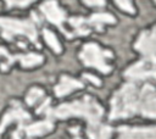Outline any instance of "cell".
Returning a JSON list of instances; mask_svg holds the SVG:
<instances>
[{
    "instance_id": "9c48e42d",
    "label": "cell",
    "mask_w": 156,
    "mask_h": 139,
    "mask_svg": "<svg viewBox=\"0 0 156 139\" xmlns=\"http://www.w3.org/2000/svg\"><path fill=\"white\" fill-rule=\"evenodd\" d=\"M118 139H156V127H122Z\"/></svg>"
},
{
    "instance_id": "9a60e30c",
    "label": "cell",
    "mask_w": 156,
    "mask_h": 139,
    "mask_svg": "<svg viewBox=\"0 0 156 139\" xmlns=\"http://www.w3.org/2000/svg\"><path fill=\"white\" fill-rule=\"evenodd\" d=\"M43 35H44V39H45L46 44H48L55 52H57V54L61 52L62 48H61V45H60V43H58L56 35H55L51 30H49V29H44V30H43Z\"/></svg>"
},
{
    "instance_id": "2e32d148",
    "label": "cell",
    "mask_w": 156,
    "mask_h": 139,
    "mask_svg": "<svg viewBox=\"0 0 156 139\" xmlns=\"http://www.w3.org/2000/svg\"><path fill=\"white\" fill-rule=\"evenodd\" d=\"M44 98V91L40 89V88H32L29 90V93L27 94V98H26V101L28 105L33 106L34 104H37L39 100H41Z\"/></svg>"
},
{
    "instance_id": "4fadbf2b",
    "label": "cell",
    "mask_w": 156,
    "mask_h": 139,
    "mask_svg": "<svg viewBox=\"0 0 156 139\" xmlns=\"http://www.w3.org/2000/svg\"><path fill=\"white\" fill-rule=\"evenodd\" d=\"M52 128H54L52 119L48 118V119L39 121V122L32 123L29 126H26L24 127V130H26V133H27L28 137H38V135H43V134L49 133Z\"/></svg>"
},
{
    "instance_id": "ffe728a7",
    "label": "cell",
    "mask_w": 156,
    "mask_h": 139,
    "mask_svg": "<svg viewBox=\"0 0 156 139\" xmlns=\"http://www.w3.org/2000/svg\"><path fill=\"white\" fill-rule=\"evenodd\" d=\"M84 77L85 78H88L90 82H93L94 84H96V85H100V82H99V79L96 78V77H94V76H90V74H84Z\"/></svg>"
},
{
    "instance_id": "6da1fadb",
    "label": "cell",
    "mask_w": 156,
    "mask_h": 139,
    "mask_svg": "<svg viewBox=\"0 0 156 139\" xmlns=\"http://www.w3.org/2000/svg\"><path fill=\"white\" fill-rule=\"evenodd\" d=\"M135 113L156 118V89L152 85L144 84L139 88L135 83L129 82L115 93L111 100L110 117L118 119Z\"/></svg>"
},
{
    "instance_id": "5bb4252c",
    "label": "cell",
    "mask_w": 156,
    "mask_h": 139,
    "mask_svg": "<svg viewBox=\"0 0 156 139\" xmlns=\"http://www.w3.org/2000/svg\"><path fill=\"white\" fill-rule=\"evenodd\" d=\"M87 133L89 139H110L112 134V129L108 126L98 123L94 126H88Z\"/></svg>"
},
{
    "instance_id": "44dd1931",
    "label": "cell",
    "mask_w": 156,
    "mask_h": 139,
    "mask_svg": "<svg viewBox=\"0 0 156 139\" xmlns=\"http://www.w3.org/2000/svg\"><path fill=\"white\" fill-rule=\"evenodd\" d=\"M0 57H6V59H9V57H10V55L7 54L6 49H4V48H0Z\"/></svg>"
},
{
    "instance_id": "5b68a950",
    "label": "cell",
    "mask_w": 156,
    "mask_h": 139,
    "mask_svg": "<svg viewBox=\"0 0 156 139\" xmlns=\"http://www.w3.org/2000/svg\"><path fill=\"white\" fill-rule=\"evenodd\" d=\"M115 17L110 13H95L89 18L83 17H73L69 18L68 22L73 27V32L71 37L76 35H87L91 30H101L104 24L115 23Z\"/></svg>"
},
{
    "instance_id": "52a82bcc",
    "label": "cell",
    "mask_w": 156,
    "mask_h": 139,
    "mask_svg": "<svg viewBox=\"0 0 156 139\" xmlns=\"http://www.w3.org/2000/svg\"><path fill=\"white\" fill-rule=\"evenodd\" d=\"M40 11L49 22L55 24L61 32L66 34V29L63 27V22L66 21V13L58 6L56 0H46L44 4L40 5Z\"/></svg>"
},
{
    "instance_id": "d6986e66",
    "label": "cell",
    "mask_w": 156,
    "mask_h": 139,
    "mask_svg": "<svg viewBox=\"0 0 156 139\" xmlns=\"http://www.w3.org/2000/svg\"><path fill=\"white\" fill-rule=\"evenodd\" d=\"M83 2L88 6H94V7H100L105 5V0H83Z\"/></svg>"
},
{
    "instance_id": "30bf717a",
    "label": "cell",
    "mask_w": 156,
    "mask_h": 139,
    "mask_svg": "<svg viewBox=\"0 0 156 139\" xmlns=\"http://www.w3.org/2000/svg\"><path fill=\"white\" fill-rule=\"evenodd\" d=\"M28 119H29V115L22 109V106H21L18 102H16V104L13 105V107H11V109L7 111V113L2 117V121H1V123H0V133H1L2 129H4L6 126H9L11 122H17V123L22 124V123H24V122L28 121Z\"/></svg>"
},
{
    "instance_id": "7a4b0ae2",
    "label": "cell",
    "mask_w": 156,
    "mask_h": 139,
    "mask_svg": "<svg viewBox=\"0 0 156 139\" xmlns=\"http://www.w3.org/2000/svg\"><path fill=\"white\" fill-rule=\"evenodd\" d=\"M45 113L50 119L83 117L84 119H87L88 126H94L100 123V118L104 113V110L93 98L85 96L69 104H62L55 109L48 107Z\"/></svg>"
},
{
    "instance_id": "8992f818",
    "label": "cell",
    "mask_w": 156,
    "mask_h": 139,
    "mask_svg": "<svg viewBox=\"0 0 156 139\" xmlns=\"http://www.w3.org/2000/svg\"><path fill=\"white\" fill-rule=\"evenodd\" d=\"M124 76L129 80H156V57H144L139 62L128 67Z\"/></svg>"
},
{
    "instance_id": "e0dca14e",
    "label": "cell",
    "mask_w": 156,
    "mask_h": 139,
    "mask_svg": "<svg viewBox=\"0 0 156 139\" xmlns=\"http://www.w3.org/2000/svg\"><path fill=\"white\" fill-rule=\"evenodd\" d=\"M115 2L117 4V6L119 9H122L123 11L128 12V13H134V7L132 4V0H115Z\"/></svg>"
},
{
    "instance_id": "3957f363",
    "label": "cell",
    "mask_w": 156,
    "mask_h": 139,
    "mask_svg": "<svg viewBox=\"0 0 156 139\" xmlns=\"http://www.w3.org/2000/svg\"><path fill=\"white\" fill-rule=\"evenodd\" d=\"M0 33L7 40H13L17 37H24L29 41L38 45V33L34 20H15L0 17Z\"/></svg>"
},
{
    "instance_id": "ba28073f",
    "label": "cell",
    "mask_w": 156,
    "mask_h": 139,
    "mask_svg": "<svg viewBox=\"0 0 156 139\" xmlns=\"http://www.w3.org/2000/svg\"><path fill=\"white\" fill-rule=\"evenodd\" d=\"M135 49L141 52L144 57H156V26L151 30L143 32L139 35Z\"/></svg>"
},
{
    "instance_id": "8fae6325",
    "label": "cell",
    "mask_w": 156,
    "mask_h": 139,
    "mask_svg": "<svg viewBox=\"0 0 156 139\" xmlns=\"http://www.w3.org/2000/svg\"><path fill=\"white\" fill-rule=\"evenodd\" d=\"M43 56L35 52H28V54H23V55H16V56H10L6 60V65L2 66V68H7L12 62L15 61H20L21 66L23 67H34L38 66L43 62Z\"/></svg>"
},
{
    "instance_id": "277c9868",
    "label": "cell",
    "mask_w": 156,
    "mask_h": 139,
    "mask_svg": "<svg viewBox=\"0 0 156 139\" xmlns=\"http://www.w3.org/2000/svg\"><path fill=\"white\" fill-rule=\"evenodd\" d=\"M80 60L84 65L89 67H94L102 73H108L112 67L108 65V59L112 57V52L108 50H102L95 43H88L83 46L80 51Z\"/></svg>"
},
{
    "instance_id": "ac0fdd59",
    "label": "cell",
    "mask_w": 156,
    "mask_h": 139,
    "mask_svg": "<svg viewBox=\"0 0 156 139\" xmlns=\"http://www.w3.org/2000/svg\"><path fill=\"white\" fill-rule=\"evenodd\" d=\"M9 7H24L32 4L34 0H5Z\"/></svg>"
},
{
    "instance_id": "cb8c5ba5",
    "label": "cell",
    "mask_w": 156,
    "mask_h": 139,
    "mask_svg": "<svg viewBox=\"0 0 156 139\" xmlns=\"http://www.w3.org/2000/svg\"><path fill=\"white\" fill-rule=\"evenodd\" d=\"M155 1H156V0H155Z\"/></svg>"
},
{
    "instance_id": "7c38bea8",
    "label": "cell",
    "mask_w": 156,
    "mask_h": 139,
    "mask_svg": "<svg viewBox=\"0 0 156 139\" xmlns=\"http://www.w3.org/2000/svg\"><path fill=\"white\" fill-rule=\"evenodd\" d=\"M79 88H83L82 82H79L74 78H71L68 76H63V77H61L60 83L55 87V94L61 98V96H65V95L69 94L71 91L79 89Z\"/></svg>"
},
{
    "instance_id": "603a6c76",
    "label": "cell",
    "mask_w": 156,
    "mask_h": 139,
    "mask_svg": "<svg viewBox=\"0 0 156 139\" xmlns=\"http://www.w3.org/2000/svg\"><path fill=\"white\" fill-rule=\"evenodd\" d=\"M74 139H80V138H79V137H76V138H74Z\"/></svg>"
},
{
    "instance_id": "7402d4cb",
    "label": "cell",
    "mask_w": 156,
    "mask_h": 139,
    "mask_svg": "<svg viewBox=\"0 0 156 139\" xmlns=\"http://www.w3.org/2000/svg\"><path fill=\"white\" fill-rule=\"evenodd\" d=\"M20 129H21V128H18V130H16V132L13 133V135H12V139H21V134H20Z\"/></svg>"
}]
</instances>
